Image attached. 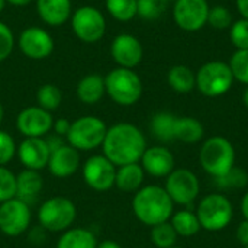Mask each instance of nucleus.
I'll return each instance as SVG.
<instances>
[{
	"label": "nucleus",
	"instance_id": "obj_45",
	"mask_svg": "<svg viewBox=\"0 0 248 248\" xmlns=\"http://www.w3.org/2000/svg\"><path fill=\"white\" fill-rule=\"evenodd\" d=\"M97 248H122L121 244H118L116 241H110V240H106L100 244H97Z\"/></svg>",
	"mask_w": 248,
	"mask_h": 248
},
{
	"label": "nucleus",
	"instance_id": "obj_36",
	"mask_svg": "<svg viewBox=\"0 0 248 248\" xmlns=\"http://www.w3.org/2000/svg\"><path fill=\"white\" fill-rule=\"evenodd\" d=\"M208 23L215 29H227L232 25V15L225 6H214L209 9Z\"/></svg>",
	"mask_w": 248,
	"mask_h": 248
},
{
	"label": "nucleus",
	"instance_id": "obj_23",
	"mask_svg": "<svg viewBox=\"0 0 248 248\" xmlns=\"http://www.w3.org/2000/svg\"><path fill=\"white\" fill-rule=\"evenodd\" d=\"M144 169L138 163L125 164L116 169L115 186L125 193H135L142 187L144 183Z\"/></svg>",
	"mask_w": 248,
	"mask_h": 248
},
{
	"label": "nucleus",
	"instance_id": "obj_21",
	"mask_svg": "<svg viewBox=\"0 0 248 248\" xmlns=\"http://www.w3.org/2000/svg\"><path fill=\"white\" fill-rule=\"evenodd\" d=\"M42 186L44 182L39 171L25 169L16 176V198L31 206L38 199Z\"/></svg>",
	"mask_w": 248,
	"mask_h": 248
},
{
	"label": "nucleus",
	"instance_id": "obj_25",
	"mask_svg": "<svg viewBox=\"0 0 248 248\" xmlns=\"http://www.w3.org/2000/svg\"><path fill=\"white\" fill-rule=\"evenodd\" d=\"M167 81L174 92L180 94H186L196 87V74L187 65L177 64L169 70Z\"/></svg>",
	"mask_w": 248,
	"mask_h": 248
},
{
	"label": "nucleus",
	"instance_id": "obj_47",
	"mask_svg": "<svg viewBox=\"0 0 248 248\" xmlns=\"http://www.w3.org/2000/svg\"><path fill=\"white\" fill-rule=\"evenodd\" d=\"M6 4H7V3H6V0H0V13H1L3 10H4Z\"/></svg>",
	"mask_w": 248,
	"mask_h": 248
},
{
	"label": "nucleus",
	"instance_id": "obj_8",
	"mask_svg": "<svg viewBox=\"0 0 248 248\" xmlns=\"http://www.w3.org/2000/svg\"><path fill=\"white\" fill-rule=\"evenodd\" d=\"M234 76L230 65L224 61H209L196 73V87L206 97H218L230 92Z\"/></svg>",
	"mask_w": 248,
	"mask_h": 248
},
{
	"label": "nucleus",
	"instance_id": "obj_14",
	"mask_svg": "<svg viewBox=\"0 0 248 248\" xmlns=\"http://www.w3.org/2000/svg\"><path fill=\"white\" fill-rule=\"evenodd\" d=\"M209 9L206 0H176L173 19L180 29L195 32L208 23Z\"/></svg>",
	"mask_w": 248,
	"mask_h": 248
},
{
	"label": "nucleus",
	"instance_id": "obj_51",
	"mask_svg": "<svg viewBox=\"0 0 248 248\" xmlns=\"http://www.w3.org/2000/svg\"><path fill=\"white\" fill-rule=\"evenodd\" d=\"M244 248H248V246H247V247H244Z\"/></svg>",
	"mask_w": 248,
	"mask_h": 248
},
{
	"label": "nucleus",
	"instance_id": "obj_10",
	"mask_svg": "<svg viewBox=\"0 0 248 248\" xmlns=\"http://www.w3.org/2000/svg\"><path fill=\"white\" fill-rule=\"evenodd\" d=\"M173 203L190 205L201 192V183L198 176L187 169H174L166 180L164 186Z\"/></svg>",
	"mask_w": 248,
	"mask_h": 248
},
{
	"label": "nucleus",
	"instance_id": "obj_24",
	"mask_svg": "<svg viewBox=\"0 0 248 248\" xmlns=\"http://www.w3.org/2000/svg\"><path fill=\"white\" fill-rule=\"evenodd\" d=\"M205 135V128L196 118L182 116L176 119L174 125V140L183 144H196L202 141Z\"/></svg>",
	"mask_w": 248,
	"mask_h": 248
},
{
	"label": "nucleus",
	"instance_id": "obj_39",
	"mask_svg": "<svg viewBox=\"0 0 248 248\" xmlns=\"http://www.w3.org/2000/svg\"><path fill=\"white\" fill-rule=\"evenodd\" d=\"M16 153V144L10 134L0 129V166H6Z\"/></svg>",
	"mask_w": 248,
	"mask_h": 248
},
{
	"label": "nucleus",
	"instance_id": "obj_11",
	"mask_svg": "<svg viewBox=\"0 0 248 248\" xmlns=\"http://www.w3.org/2000/svg\"><path fill=\"white\" fill-rule=\"evenodd\" d=\"M17 48L26 58L41 61L48 58L54 52L55 42L51 33L44 28L29 26L19 33Z\"/></svg>",
	"mask_w": 248,
	"mask_h": 248
},
{
	"label": "nucleus",
	"instance_id": "obj_13",
	"mask_svg": "<svg viewBox=\"0 0 248 248\" xmlns=\"http://www.w3.org/2000/svg\"><path fill=\"white\" fill-rule=\"evenodd\" d=\"M116 166L105 155H92L83 164V179L96 192H108L115 186Z\"/></svg>",
	"mask_w": 248,
	"mask_h": 248
},
{
	"label": "nucleus",
	"instance_id": "obj_41",
	"mask_svg": "<svg viewBox=\"0 0 248 248\" xmlns=\"http://www.w3.org/2000/svg\"><path fill=\"white\" fill-rule=\"evenodd\" d=\"M237 240L243 247L248 246V221L244 219L243 222H240L238 228H237Z\"/></svg>",
	"mask_w": 248,
	"mask_h": 248
},
{
	"label": "nucleus",
	"instance_id": "obj_19",
	"mask_svg": "<svg viewBox=\"0 0 248 248\" xmlns=\"http://www.w3.org/2000/svg\"><path fill=\"white\" fill-rule=\"evenodd\" d=\"M141 167L153 177H167L174 170V157L164 145H154L144 151Z\"/></svg>",
	"mask_w": 248,
	"mask_h": 248
},
{
	"label": "nucleus",
	"instance_id": "obj_2",
	"mask_svg": "<svg viewBox=\"0 0 248 248\" xmlns=\"http://www.w3.org/2000/svg\"><path fill=\"white\" fill-rule=\"evenodd\" d=\"M173 201L164 187L150 185L135 192L132 201L134 215L140 222L148 227L170 221L173 215Z\"/></svg>",
	"mask_w": 248,
	"mask_h": 248
},
{
	"label": "nucleus",
	"instance_id": "obj_46",
	"mask_svg": "<svg viewBox=\"0 0 248 248\" xmlns=\"http://www.w3.org/2000/svg\"><path fill=\"white\" fill-rule=\"evenodd\" d=\"M243 102H244L246 108H248V86H247V89L244 90V94H243Z\"/></svg>",
	"mask_w": 248,
	"mask_h": 248
},
{
	"label": "nucleus",
	"instance_id": "obj_50",
	"mask_svg": "<svg viewBox=\"0 0 248 248\" xmlns=\"http://www.w3.org/2000/svg\"><path fill=\"white\" fill-rule=\"evenodd\" d=\"M164 1H166V3H167V1H169V0H164Z\"/></svg>",
	"mask_w": 248,
	"mask_h": 248
},
{
	"label": "nucleus",
	"instance_id": "obj_48",
	"mask_svg": "<svg viewBox=\"0 0 248 248\" xmlns=\"http://www.w3.org/2000/svg\"><path fill=\"white\" fill-rule=\"evenodd\" d=\"M3 116H4V110H3V106H1V103H0V124H1V121H3Z\"/></svg>",
	"mask_w": 248,
	"mask_h": 248
},
{
	"label": "nucleus",
	"instance_id": "obj_26",
	"mask_svg": "<svg viewBox=\"0 0 248 248\" xmlns=\"http://www.w3.org/2000/svg\"><path fill=\"white\" fill-rule=\"evenodd\" d=\"M57 248H97V241L86 228H70L60 237Z\"/></svg>",
	"mask_w": 248,
	"mask_h": 248
},
{
	"label": "nucleus",
	"instance_id": "obj_29",
	"mask_svg": "<svg viewBox=\"0 0 248 248\" xmlns=\"http://www.w3.org/2000/svg\"><path fill=\"white\" fill-rule=\"evenodd\" d=\"M106 10L118 22H129L137 16V0H105Z\"/></svg>",
	"mask_w": 248,
	"mask_h": 248
},
{
	"label": "nucleus",
	"instance_id": "obj_20",
	"mask_svg": "<svg viewBox=\"0 0 248 248\" xmlns=\"http://www.w3.org/2000/svg\"><path fill=\"white\" fill-rule=\"evenodd\" d=\"M36 12L41 20L49 26L65 25L71 15V0H36Z\"/></svg>",
	"mask_w": 248,
	"mask_h": 248
},
{
	"label": "nucleus",
	"instance_id": "obj_44",
	"mask_svg": "<svg viewBox=\"0 0 248 248\" xmlns=\"http://www.w3.org/2000/svg\"><path fill=\"white\" fill-rule=\"evenodd\" d=\"M33 0H6L7 4H12V6H16V7H23V6H28L29 3H32Z\"/></svg>",
	"mask_w": 248,
	"mask_h": 248
},
{
	"label": "nucleus",
	"instance_id": "obj_6",
	"mask_svg": "<svg viewBox=\"0 0 248 248\" xmlns=\"http://www.w3.org/2000/svg\"><path fill=\"white\" fill-rule=\"evenodd\" d=\"M77 215L76 205L71 199L64 196H54L46 199L38 209V221L41 227L51 232L67 231Z\"/></svg>",
	"mask_w": 248,
	"mask_h": 248
},
{
	"label": "nucleus",
	"instance_id": "obj_31",
	"mask_svg": "<svg viewBox=\"0 0 248 248\" xmlns=\"http://www.w3.org/2000/svg\"><path fill=\"white\" fill-rule=\"evenodd\" d=\"M177 237L179 235L170 221L151 227V241L157 248L174 247Z\"/></svg>",
	"mask_w": 248,
	"mask_h": 248
},
{
	"label": "nucleus",
	"instance_id": "obj_28",
	"mask_svg": "<svg viewBox=\"0 0 248 248\" xmlns=\"http://www.w3.org/2000/svg\"><path fill=\"white\" fill-rule=\"evenodd\" d=\"M170 222L173 228L176 230L179 237H193L201 231V222L198 219V215L192 211H179L174 215H171Z\"/></svg>",
	"mask_w": 248,
	"mask_h": 248
},
{
	"label": "nucleus",
	"instance_id": "obj_1",
	"mask_svg": "<svg viewBox=\"0 0 248 248\" xmlns=\"http://www.w3.org/2000/svg\"><path fill=\"white\" fill-rule=\"evenodd\" d=\"M102 148L103 155L116 167H121L141 161V157L147 150V141L138 126L121 122L108 128Z\"/></svg>",
	"mask_w": 248,
	"mask_h": 248
},
{
	"label": "nucleus",
	"instance_id": "obj_15",
	"mask_svg": "<svg viewBox=\"0 0 248 248\" xmlns=\"http://www.w3.org/2000/svg\"><path fill=\"white\" fill-rule=\"evenodd\" d=\"M54 125L51 112L39 106H28L19 112L16 128L25 138H44Z\"/></svg>",
	"mask_w": 248,
	"mask_h": 248
},
{
	"label": "nucleus",
	"instance_id": "obj_34",
	"mask_svg": "<svg viewBox=\"0 0 248 248\" xmlns=\"http://www.w3.org/2000/svg\"><path fill=\"white\" fill-rule=\"evenodd\" d=\"M166 9L164 0H137V16L145 20L158 19Z\"/></svg>",
	"mask_w": 248,
	"mask_h": 248
},
{
	"label": "nucleus",
	"instance_id": "obj_33",
	"mask_svg": "<svg viewBox=\"0 0 248 248\" xmlns=\"http://www.w3.org/2000/svg\"><path fill=\"white\" fill-rule=\"evenodd\" d=\"M228 65L232 71L234 80L248 86V49H237Z\"/></svg>",
	"mask_w": 248,
	"mask_h": 248
},
{
	"label": "nucleus",
	"instance_id": "obj_27",
	"mask_svg": "<svg viewBox=\"0 0 248 248\" xmlns=\"http://www.w3.org/2000/svg\"><path fill=\"white\" fill-rule=\"evenodd\" d=\"M177 116L169 112H158L153 116L150 128L153 135L161 142L174 141V125Z\"/></svg>",
	"mask_w": 248,
	"mask_h": 248
},
{
	"label": "nucleus",
	"instance_id": "obj_12",
	"mask_svg": "<svg viewBox=\"0 0 248 248\" xmlns=\"http://www.w3.org/2000/svg\"><path fill=\"white\" fill-rule=\"evenodd\" d=\"M31 206L13 198L0 203V231L7 237L22 235L31 225Z\"/></svg>",
	"mask_w": 248,
	"mask_h": 248
},
{
	"label": "nucleus",
	"instance_id": "obj_43",
	"mask_svg": "<svg viewBox=\"0 0 248 248\" xmlns=\"http://www.w3.org/2000/svg\"><path fill=\"white\" fill-rule=\"evenodd\" d=\"M241 214L244 217V219L248 221V190L246 192V195L241 199Z\"/></svg>",
	"mask_w": 248,
	"mask_h": 248
},
{
	"label": "nucleus",
	"instance_id": "obj_4",
	"mask_svg": "<svg viewBox=\"0 0 248 248\" xmlns=\"http://www.w3.org/2000/svg\"><path fill=\"white\" fill-rule=\"evenodd\" d=\"M106 94L121 106H132L142 96V81L131 68H113L105 77Z\"/></svg>",
	"mask_w": 248,
	"mask_h": 248
},
{
	"label": "nucleus",
	"instance_id": "obj_30",
	"mask_svg": "<svg viewBox=\"0 0 248 248\" xmlns=\"http://www.w3.org/2000/svg\"><path fill=\"white\" fill-rule=\"evenodd\" d=\"M36 102H38L39 108H42L48 112H52L60 108V105L62 102V93L55 84L46 83L38 89Z\"/></svg>",
	"mask_w": 248,
	"mask_h": 248
},
{
	"label": "nucleus",
	"instance_id": "obj_3",
	"mask_svg": "<svg viewBox=\"0 0 248 248\" xmlns=\"http://www.w3.org/2000/svg\"><path fill=\"white\" fill-rule=\"evenodd\" d=\"M199 163L209 176L221 177L235 166V148L224 137H211L201 147Z\"/></svg>",
	"mask_w": 248,
	"mask_h": 248
},
{
	"label": "nucleus",
	"instance_id": "obj_17",
	"mask_svg": "<svg viewBox=\"0 0 248 248\" xmlns=\"http://www.w3.org/2000/svg\"><path fill=\"white\" fill-rule=\"evenodd\" d=\"M19 161L28 170L41 171L48 167L51 148L44 138H25L16 148Z\"/></svg>",
	"mask_w": 248,
	"mask_h": 248
},
{
	"label": "nucleus",
	"instance_id": "obj_42",
	"mask_svg": "<svg viewBox=\"0 0 248 248\" xmlns=\"http://www.w3.org/2000/svg\"><path fill=\"white\" fill-rule=\"evenodd\" d=\"M237 7H238V12L241 13L243 19L248 20V0H237Z\"/></svg>",
	"mask_w": 248,
	"mask_h": 248
},
{
	"label": "nucleus",
	"instance_id": "obj_16",
	"mask_svg": "<svg viewBox=\"0 0 248 248\" xmlns=\"http://www.w3.org/2000/svg\"><path fill=\"white\" fill-rule=\"evenodd\" d=\"M110 57L122 68L134 70L144 57L141 41L131 33H119L110 44Z\"/></svg>",
	"mask_w": 248,
	"mask_h": 248
},
{
	"label": "nucleus",
	"instance_id": "obj_5",
	"mask_svg": "<svg viewBox=\"0 0 248 248\" xmlns=\"http://www.w3.org/2000/svg\"><path fill=\"white\" fill-rule=\"evenodd\" d=\"M196 215L203 230L209 232H218L231 224L234 208L225 195L211 193L199 202Z\"/></svg>",
	"mask_w": 248,
	"mask_h": 248
},
{
	"label": "nucleus",
	"instance_id": "obj_38",
	"mask_svg": "<svg viewBox=\"0 0 248 248\" xmlns=\"http://www.w3.org/2000/svg\"><path fill=\"white\" fill-rule=\"evenodd\" d=\"M13 49H15V35L4 22H0V62L7 60L13 52Z\"/></svg>",
	"mask_w": 248,
	"mask_h": 248
},
{
	"label": "nucleus",
	"instance_id": "obj_18",
	"mask_svg": "<svg viewBox=\"0 0 248 248\" xmlns=\"http://www.w3.org/2000/svg\"><path fill=\"white\" fill-rule=\"evenodd\" d=\"M80 151L70 144H62L51 151L48 169L52 176L58 179H65L73 176L80 169Z\"/></svg>",
	"mask_w": 248,
	"mask_h": 248
},
{
	"label": "nucleus",
	"instance_id": "obj_37",
	"mask_svg": "<svg viewBox=\"0 0 248 248\" xmlns=\"http://www.w3.org/2000/svg\"><path fill=\"white\" fill-rule=\"evenodd\" d=\"M230 38L237 49H248V20L240 19L231 25Z\"/></svg>",
	"mask_w": 248,
	"mask_h": 248
},
{
	"label": "nucleus",
	"instance_id": "obj_49",
	"mask_svg": "<svg viewBox=\"0 0 248 248\" xmlns=\"http://www.w3.org/2000/svg\"><path fill=\"white\" fill-rule=\"evenodd\" d=\"M170 248H180V247H176V246H174V247H170Z\"/></svg>",
	"mask_w": 248,
	"mask_h": 248
},
{
	"label": "nucleus",
	"instance_id": "obj_22",
	"mask_svg": "<svg viewBox=\"0 0 248 248\" xmlns=\"http://www.w3.org/2000/svg\"><path fill=\"white\" fill-rule=\"evenodd\" d=\"M77 99L84 105H96L102 100V97L106 94L105 90V77L100 74H87L77 83L76 87Z\"/></svg>",
	"mask_w": 248,
	"mask_h": 248
},
{
	"label": "nucleus",
	"instance_id": "obj_40",
	"mask_svg": "<svg viewBox=\"0 0 248 248\" xmlns=\"http://www.w3.org/2000/svg\"><path fill=\"white\" fill-rule=\"evenodd\" d=\"M70 125H71V122H70L68 119L60 118V119L54 121L52 129L55 131V134H57L58 137H62V135L67 137V134H68V131H70Z\"/></svg>",
	"mask_w": 248,
	"mask_h": 248
},
{
	"label": "nucleus",
	"instance_id": "obj_35",
	"mask_svg": "<svg viewBox=\"0 0 248 248\" xmlns=\"http://www.w3.org/2000/svg\"><path fill=\"white\" fill-rule=\"evenodd\" d=\"M16 198V176L4 166H0V203Z\"/></svg>",
	"mask_w": 248,
	"mask_h": 248
},
{
	"label": "nucleus",
	"instance_id": "obj_32",
	"mask_svg": "<svg viewBox=\"0 0 248 248\" xmlns=\"http://www.w3.org/2000/svg\"><path fill=\"white\" fill-rule=\"evenodd\" d=\"M215 183L219 189H244L248 183V174L240 167H232L228 173L215 179Z\"/></svg>",
	"mask_w": 248,
	"mask_h": 248
},
{
	"label": "nucleus",
	"instance_id": "obj_9",
	"mask_svg": "<svg viewBox=\"0 0 248 248\" xmlns=\"http://www.w3.org/2000/svg\"><path fill=\"white\" fill-rule=\"evenodd\" d=\"M70 23L76 38L84 44H94L106 33L105 15L97 7L90 4L80 6L73 10Z\"/></svg>",
	"mask_w": 248,
	"mask_h": 248
},
{
	"label": "nucleus",
	"instance_id": "obj_7",
	"mask_svg": "<svg viewBox=\"0 0 248 248\" xmlns=\"http://www.w3.org/2000/svg\"><path fill=\"white\" fill-rule=\"evenodd\" d=\"M108 132L106 124L97 116H81L71 122L67 134V141L78 151H90L102 147Z\"/></svg>",
	"mask_w": 248,
	"mask_h": 248
}]
</instances>
